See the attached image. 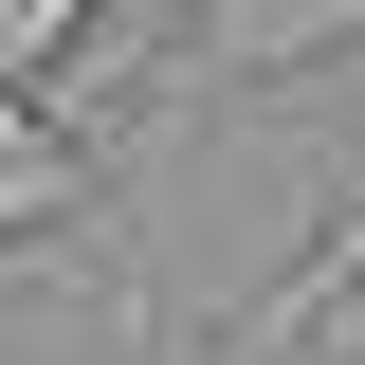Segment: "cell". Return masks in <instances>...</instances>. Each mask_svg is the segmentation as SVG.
Returning <instances> with one entry per match:
<instances>
[{"label": "cell", "mask_w": 365, "mask_h": 365, "mask_svg": "<svg viewBox=\"0 0 365 365\" xmlns=\"http://www.w3.org/2000/svg\"><path fill=\"white\" fill-rule=\"evenodd\" d=\"M55 220H91V146H55L37 110H0V237H55Z\"/></svg>", "instance_id": "obj_1"}, {"label": "cell", "mask_w": 365, "mask_h": 365, "mask_svg": "<svg viewBox=\"0 0 365 365\" xmlns=\"http://www.w3.org/2000/svg\"><path fill=\"white\" fill-rule=\"evenodd\" d=\"M73 37H91V0H0V110H37L73 73Z\"/></svg>", "instance_id": "obj_2"}]
</instances>
